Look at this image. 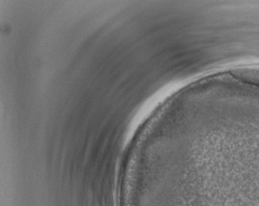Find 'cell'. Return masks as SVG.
I'll use <instances>...</instances> for the list:
<instances>
[{
  "mask_svg": "<svg viewBox=\"0 0 259 206\" xmlns=\"http://www.w3.org/2000/svg\"><path fill=\"white\" fill-rule=\"evenodd\" d=\"M233 77L241 81L259 86V66H246L230 70Z\"/></svg>",
  "mask_w": 259,
  "mask_h": 206,
  "instance_id": "cell-1",
  "label": "cell"
}]
</instances>
